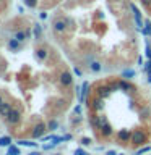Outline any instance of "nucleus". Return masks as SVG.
Returning a JSON list of instances; mask_svg holds the SVG:
<instances>
[{
    "mask_svg": "<svg viewBox=\"0 0 151 155\" xmlns=\"http://www.w3.org/2000/svg\"><path fill=\"white\" fill-rule=\"evenodd\" d=\"M132 144H135V145H143L146 142V134H145V131H141V129H135L133 133H132Z\"/></svg>",
    "mask_w": 151,
    "mask_h": 155,
    "instance_id": "obj_1",
    "label": "nucleus"
},
{
    "mask_svg": "<svg viewBox=\"0 0 151 155\" xmlns=\"http://www.w3.org/2000/svg\"><path fill=\"white\" fill-rule=\"evenodd\" d=\"M5 120H7L8 124L15 126V124L19 123V120H21V113H19V110H12L7 116H5Z\"/></svg>",
    "mask_w": 151,
    "mask_h": 155,
    "instance_id": "obj_2",
    "label": "nucleus"
},
{
    "mask_svg": "<svg viewBox=\"0 0 151 155\" xmlns=\"http://www.w3.org/2000/svg\"><path fill=\"white\" fill-rule=\"evenodd\" d=\"M47 129V124H44V123H37L36 126L33 128V133H31V136L34 139H39V137H42L44 136V131Z\"/></svg>",
    "mask_w": 151,
    "mask_h": 155,
    "instance_id": "obj_3",
    "label": "nucleus"
},
{
    "mask_svg": "<svg viewBox=\"0 0 151 155\" xmlns=\"http://www.w3.org/2000/svg\"><path fill=\"white\" fill-rule=\"evenodd\" d=\"M130 8H132V12H133V16H135V21H136V28L141 31V28H143V19H141V15H140V10L135 7V3H132L130 5Z\"/></svg>",
    "mask_w": 151,
    "mask_h": 155,
    "instance_id": "obj_4",
    "label": "nucleus"
},
{
    "mask_svg": "<svg viewBox=\"0 0 151 155\" xmlns=\"http://www.w3.org/2000/svg\"><path fill=\"white\" fill-rule=\"evenodd\" d=\"M58 81H60V84H62V86H65V87L72 86V82H73V76H72V73H68V71L62 73L60 78H58Z\"/></svg>",
    "mask_w": 151,
    "mask_h": 155,
    "instance_id": "obj_5",
    "label": "nucleus"
},
{
    "mask_svg": "<svg viewBox=\"0 0 151 155\" xmlns=\"http://www.w3.org/2000/svg\"><path fill=\"white\" fill-rule=\"evenodd\" d=\"M54 29H55V32H63L67 29V19H55L54 21Z\"/></svg>",
    "mask_w": 151,
    "mask_h": 155,
    "instance_id": "obj_6",
    "label": "nucleus"
},
{
    "mask_svg": "<svg viewBox=\"0 0 151 155\" xmlns=\"http://www.w3.org/2000/svg\"><path fill=\"white\" fill-rule=\"evenodd\" d=\"M8 48H10L12 52H18V50H21V42H19L16 37L10 39V41H8Z\"/></svg>",
    "mask_w": 151,
    "mask_h": 155,
    "instance_id": "obj_7",
    "label": "nucleus"
},
{
    "mask_svg": "<svg viewBox=\"0 0 151 155\" xmlns=\"http://www.w3.org/2000/svg\"><path fill=\"white\" fill-rule=\"evenodd\" d=\"M112 92V86H101L99 89H97V94H99L102 99H106V97H109Z\"/></svg>",
    "mask_w": 151,
    "mask_h": 155,
    "instance_id": "obj_8",
    "label": "nucleus"
},
{
    "mask_svg": "<svg viewBox=\"0 0 151 155\" xmlns=\"http://www.w3.org/2000/svg\"><path fill=\"white\" fill-rule=\"evenodd\" d=\"M12 110H13L12 104H8V102H3V104L0 105V115H2V116H7Z\"/></svg>",
    "mask_w": 151,
    "mask_h": 155,
    "instance_id": "obj_9",
    "label": "nucleus"
},
{
    "mask_svg": "<svg viewBox=\"0 0 151 155\" xmlns=\"http://www.w3.org/2000/svg\"><path fill=\"white\" fill-rule=\"evenodd\" d=\"M101 134L104 136V137H107V136H111V134H112V126L107 123V121L101 126Z\"/></svg>",
    "mask_w": 151,
    "mask_h": 155,
    "instance_id": "obj_10",
    "label": "nucleus"
},
{
    "mask_svg": "<svg viewBox=\"0 0 151 155\" xmlns=\"http://www.w3.org/2000/svg\"><path fill=\"white\" fill-rule=\"evenodd\" d=\"M93 108H94L96 111H99V110H102L104 108V99H93Z\"/></svg>",
    "mask_w": 151,
    "mask_h": 155,
    "instance_id": "obj_11",
    "label": "nucleus"
},
{
    "mask_svg": "<svg viewBox=\"0 0 151 155\" xmlns=\"http://www.w3.org/2000/svg\"><path fill=\"white\" fill-rule=\"evenodd\" d=\"M81 89H83V92L80 94V102L83 104V102L86 100V95H88V89H90V82H88V81H85V82H83V87H81Z\"/></svg>",
    "mask_w": 151,
    "mask_h": 155,
    "instance_id": "obj_12",
    "label": "nucleus"
},
{
    "mask_svg": "<svg viewBox=\"0 0 151 155\" xmlns=\"http://www.w3.org/2000/svg\"><path fill=\"white\" fill-rule=\"evenodd\" d=\"M117 136H119V139H120V140H125V142H128V140L132 139V134H130L127 129H120Z\"/></svg>",
    "mask_w": 151,
    "mask_h": 155,
    "instance_id": "obj_13",
    "label": "nucleus"
},
{
    "mask_svg": "<svg viewBox=\"0 0 151 155\" xmlns=\"http://www.w3.org/2000/svg\"><path fill=\"white\" fill-rule=\"evenodd\" d=\"M47 55H49V53H47V50L44 47H41V48H37V50H36V57L39 58V60H46Z\"/></svg>",
    "mask_w": 151,
    "mask_h": 155,
    "instance_id": "obj_14",
    "label": "nucleus"
},
{
    "mask_svg": "<svg viewBox=\"0 0 151 155\" xmlns=\"http://www.w3.org/2000/svg\"><path fill=\"white\" fill-rule=\"evenodd\" d=\"M10 145H12V137H10V136L0 137V147H10Z\"/></svg>",
    "mask_w": 151,
    "mask_h": 155,
    "instance_id": "obj_15",
    "label": "nucleus"
},
{
    "mask_svg": "<svg viewBox=\"0 0 151 155\" xmlns=\"http://www.w3.org/2000/svg\"><path fill=\"white\" fill-rule=\"evenodd\" d=\"M8 155H21V150H19V145H10L7 150Z\"/></svg>",
    "mask_w": 151,
    "mask_h": 155,
    "instance_id": "obj_16",
    "label": "nucleus"
},
{
    "mask_svg": "<svg viewBox=\"0 0 151 155\" xmlns=\"http://www.w3.org/2000/svg\"><path fill=\"white\" fill-rule=\"evenodd\" d=\"M141 32H143L145 36H151V23L149 21H145L143 28H141Z\"/></svg>",
    "mask_w": 151,
    "mask_h": 155,
    "instance_id": "obj_17",
    "label": "nucleus"
},
{
    "mask_svg": "<svg viewBox=\"0 0 151 155\" xmlns=\"http://www.w3.org/2000/svg\"><path fill=\"white\" fill-rule=\"evenodd\" d=\"M18 145H24V147H37L36 142H31V140H24V139L18 140Z\"/></svg>",
    "mask_w": 151,
    "mask_h": 155,
    "instance_id": "obj_18",
    "label": "nucleus"
},
{
    "mask_svg": "<svg viewBox=\"0 0 151 155\" xmlns=\"http://www.w3.org/2000/svg\"><path fill=\"white\" fill-rule=\"evenodd\" d=\"M119 87H120L122 91H132V89H133V86L128 84L127 81H120V82H119Z\"/></svg>",
    "mask_w": 151,
    "mask_h": 155,
    "instance_id": "obj_19",
    "label": "nucleus"
},
{
    "mask_svg": "<svg viewBox=\"0 0 151 155\" xmlns=\"http://www.w3.org/2000/svg\"><path fill=\"white\" fill-rule=\"evenodd\" d=\"M15 37H16L19 42H23L24 39L28 37V32H24V31H16V34H15Z\"/></svg>",
    "mask_w": 151,
    "mask_h": 155,
    "instance_id": "obj_20",
    "label": "nucleus"
},
{
    "mask_svg": "<svg viewBox=\"0 0 151 155\" xmlns=\"http://www.w3.org/2000/svg\"><path fill=\"white\" fill-rule=\"evenodd\" d=\"M135 76V71L133 70H127V71H122V78H127V79H130V78Z\"/></svg>",
    "mask_w": 151,
    "mask_h": 155,
    "instance_id": "obj_21",
    "label": "nucleus"
},
{
    "mask_svg": "<svg viewBox=\"0 0 151 155\" xmlns=\"http://www.w3.org/2000/svg\"><path fill=\"white\" fill-rule=\"evenodd\" d=\"M91 70L94 71V73L101 71V63H99V61H93V63H91Z\"/></svg>",
    "mask_w": 151,
    "mask_h": 155,
    "instance_id": "obj_22",
    "label": "nucleus"
},
{
    "mask_svg": "<svg viewBox=\"0 0 151 155\" xmlns=\"http://www.w3.org/2000/svg\"><path fill=\"white\" fill-rule=\"evenodd\" d=\"M47 128L51 129V131H54V129H57L58 128V123L55 120H52V121H49V124H47Z\"/></svg>",
    "mask_w": 151,
    "mask_h": 155,
    "instance_id": "obj_23",
    "label": "nucleus"
},
{
    "mask_svg": "<svg viewBox=\"0 0 151 155\" xmlns=\"http://www.w3.org/2000/svg\"><path fill=\"white\" fill-rule=\"evenodd\" d=\"M24 5L29 7V8H34L37 5V0H24Z\"/></svg>",
    "mask_w": 151,
    "mask_h": 155,
    "instance_id": "obj_24",
    "label": "nucleus"
},
{
    "mask_svg": "<svg viewBox=\"0 0 151 155\" xmlns=\"http://www.w3.org/2000/svg\"><path fill=\"white\" fill-rule=\"evenodd\" d=\"M145 55L148 57V60H151V44H146V48H145Z\"/></svg>",
    "mask_w": 151,
    "mask_h": 155,
    "instance_id": "obj_25",
    "label": "nucleus"
},
{
    "mask_svg": "<svg viewBox=\"0 0 151 155\" xmlns=\"http://www.w3.org/2000/svg\"><path fill=\"white\" fill-rule=\"evenodd\" d=\"M34 36H36V39L41 37V26H39V24H36V26H34Z\"/></svg>",
    "mask_w": 151,
    "mask_h": 155,
    "instance_id": "obj_26",
    "label": "nucleus"
},
{
    "mask_svg": "<svg viewBox=\"0 0 151 155\" xmlns=\"http://www.w3.org/2000/svg\"><path fill=\"white\" fill-rule=\"evenodd\" d=\"M149 150H151V147H149V145H146V147L140 149L138 152H136V155H143V153H146V152H149Z\"/></svg>",
    "mask_w": 151,
    "mask_h": 155,
    "instance_id": "obj_27",
    "label": "nucleus"
},
{
    "mask_svg": "<svg viewBox=\"0 0 151 155\" xmlns=\"http://www.w3.org/2000/svg\"><path fill=\"white\" fill-rule=\"evenodd\" d=\"M80 142H81V145H90L91 144V139L90 137H81Z\"/></svg>",
    "mask_w": 151,
    "mask_h": 155,
    "instance_id": "obj_28",
    "label": "nucleus"
},
{
    "mask_svg": "<svg viewBox=\"0 0 151 155\" xmlns=\"http://www.w3.org/2000/svg\"><path fill=\"white\" fill-rule=\"evenodd\" d=\"M73 153H75V155H90V153L86 152V150H83V149H76Z\"/></svg>",
    "mask_w": 151,
    "mask_h": 155,
    "instance_id": "obj_29",
    "label": "nucleus"
},
{
    "mask_svg": "<svg viewBox=\"0 0 151 155\" xmlns=\"http://www.w3.org/2000/svg\"><path fill=\"white\" fill-rule=\"evenodd\" d=\"M145 71L146 73H151V60H148V63L145 65Z\"/></svg>",
    "mask_w": 151,
    "mask_h": 155,
    "instance_id": "obj_30",
    "label": "nucleus"
},
{
    "mask_svg": "<svg viewBox=\"0 0 151 155\" xmlns=\"http://www.w3.org/2000/svg\"><path fill=\"white\" fill-rule=\"evenodd\" d=\"M141 3H143L146 8H151V0H141Z\"/></svg>",
    "mask_w": 151,
    "mask_h": 155,
    "instance_id": "obj_31",
    "label": "nucleus"
},
{
    "mask_svg": "<svg viewBox=\"0 0 151 155\" xmlns=\"http://www.w3.org/2000/svg\"><path fill=\"white\" fill-rule=\"evenodd\" d=\"M73 71H75V74H76V76H83L81 70H78V68H73Z\"/></svg>",
    "mask_w": 151,
    "mask_h": 155,
    "instance_id": "obj_32",
    "label": "nucleus"
},
{
    "mask_svg": "<svg viewBox=\"0 0 151 155\" xmlns=\"http://www.w3.org/2000/svg\"><path fill=\"white\" fill-rule=\"evenodd\" d=\"M39 18H41V19H46V18H47V13H46V12H41V15H39Z\"/></svg>",
    "mask_w": 151,
    "mask_h": 155,
    "instance_id": "obj_33",
    "label": "nucleus"
},
{
    "mask_svg": "<svg viewBox=\"0 0 151 155\" xmlns=\"http://www.w3.org/2000/svg\"><path fill=\"white\" fill-rule=\"evenodd\" d=\"M75 113H81V107H80V105L75 107Z\"/></svg>",
    "mask_w": 151,
    "mask_h": 155,
    "instance_id": "obj_34",
    "label": "nucleus"
},
{
    "mask_svg": "<svg viewBox=\"0 0 151 155\" xmlns=\"http://www.w3.org/2000/svg\"><path fill=\"white\" fill-rule=\"evenodd\" d=\"M106 155H117L115 150H109V152H106Z\"/></svg>",
    "mask_w": 151,
    "mask_h": 155,
    "instance_id": "obj_35",
    "label": "nucleus"
},
{
    "mask_svg": "<svg viewBox=\"0 0 151 155\" xmlns=\"http://www.w3.org/2000/svg\"><path fill=\"white\" fill-rule=\"evenodd\" d=\"M3 102H5V99H3V95H2V94H0V105H2V104H3Z\"/></svg>",
    "mask_w": 151,
    "mask_h": 155,
    "instance_id": "obj_36",
    "label": "nucleus"
},
{
    "mask_svg": "<svg viewBox=\"0 0 151 155\" xmlns=\"http://www.w3.org/2000/svg\"><path fill=\"white\" fill-rule=\"evenodd\" d=\"M148 82H151V73H148Z\"/></svg>",
    "mask_w": 151,
    "mask_h": 155,
    "instance_id": "obj_37",
    "label": "nucleus"
},
{
    "mask_svg": "<svg viewBox=\"0 0 151 155\" xmlns=\"http://www.w3.org/2000/svg\"><path fill=\"white\" fill-rule=\"evenodd\" d=\"M28 155H39V152H31V153H28Z\"/></svg>",
    "mask_w": 151,
    "mask_h": 155,
    "instance_id": "obj_38",
    "label": "nucleus"
},
{
    "mask_svg": "<svg viewBox=\"0 0 151 155\" xmlns=\"http://www.w3.org/2000/svg\"><path fill=\"white\" fill-rule=\"evenodd\" d=\"M117 2H120V0H117Z\"/></svg>",
    "mask_w": 151,
    "mask_h": 155,
    "instance_id": "obj_39",
    "label": "nucleus"
},
{
    "mask_svg": "<svg viewBox=\"0 0 151 155\" xmlns=\"http://www.w3.org/2000/svg\"><path fill=\"white\" fill-rule=\"evenodd\" d=\"M0 2H3V0H0Z\"/></svg>",
    "mask_w": 151,
    "mask_h": 155,
    "instance_id": "obj_40",
    "label": "nucleus"
},
{
    "mask_svg": "<svg viewBox=\"0 0 151 155\" xmlns=\"http://www.w3.org/2000/svg\"><path fill=\"white\" fill-rule=\"evenodd\" d=\"M120 155H124V153H120Z\"/></svg>",
    "mask_w": 151,
    "mask_h": 155,
    "instance_id": "obj_41",
    "label": "nucleus"
},
{
    "mask_svg": "<svg viewBox=\"0 0 151 155\" xmlns=\"http://www.w3.org/2000/svg\"><path fill=\"white\" fill-rule=\"evenodd\" d=\"M57 155H60V153H57Z\"/></svg>",
    "mask_w": 151,
    "mask_h": 155,
    "instance_id": "obj_42",
    "label": "nucleus"
}]
</instances>
